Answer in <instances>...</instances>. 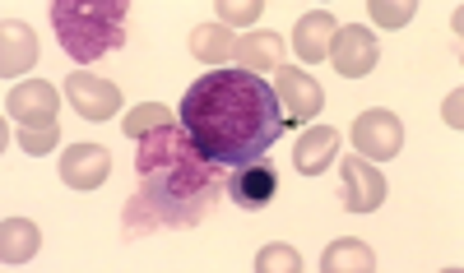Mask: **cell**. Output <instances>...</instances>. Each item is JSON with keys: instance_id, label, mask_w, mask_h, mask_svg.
I'll return each mask as SVG.
<instances>
[{"instance_id": "1", "label": "cell", "mask_w": 464, "mask_h": 273, "mask_svg": "<svg viewBox=\"0 0 464 273\" xmlns=\"http://www.w3.org/2000/svg\"><path fill=\"white\" fill-rule=\"evenodd\" d=\"M177 121L214 167H232V172L246 163H260L288 130L275 84L242 65L200 74L186 89Z\"/></svg>"}, {"instance_id": "2", "label": "cell", "mask_w": 464, "mask_h": 273, "mask_svg": "<svg viewBox=\"0 0 464 273\" xmlns=\"http://www.w3.org/2000/svg\"><path fill=\"white\" fill-rule=\"evenodd\" d=\"M135 172L140 194L130 204L149 213V227H196L218 200V167L190 144L181 121L140 139Z\"/></svg>"}, {"instance_id": "3", "label": "cell", "mask_w": 464, "mask_h": 273, "mask_svg": "<svg viewBox=\"0 0 464 273\" xmlns=\"http://www.w3.org/2000/svg\"><path fill=\"white\" fill-rule=\"evenodd\" d=\"M52 28L70 61H98L126 42V0H56Z\"/></svg>"}, {"instance_id": "4", "label": "cell", "mask_w": 464, "mask_h": 273, "mask_svg": "<svg viewBox=\"0 0 464 273\" xmlns=\"http://www.w3.org/2000/svg\"><path fill=\"white\" fill-rule=\"evenodd\" d=\"M275 93H279V107H284L288 126H306L325 107V89L306 70H297V65H279L275 70Z\"/></svg>"}, {"instance_id": "5", "label": "cell", "mask_w": 464, "mask_h": 273, "mask_svg": "<svg viewBox=\"0 0 464 273\" xmlns=\"http://www.w3.org/2000/svg\"><path fill=\"white\" fill-rule=\"evenodd\" d=\"M353 144H358V158H395V153L404 148V126H400V116L395 111H362L358 121H353Z\"/></svg>"}, {"instance_id": "6", "label": "cell", "mask_w": 464, "mask_h": 273, "mask_svg": "<svg viewBox=\"0 0 464 273\" xmlns=\"http://www.w3.org/2000/svg\"><path fill=\"white\" fill-rule=\"evenodd\" d=\"M376 33L372 28H358V24H343L334 33V42H330V61L334 70L343 74V80H362V74H372L376 65Z\"/></svg>"}, {"instance_id": "7", "label": "cell", "mask_w": 464, "mask_h": 273, "mask_svg": "<svg viewBox=\"0 0 464 273\" xmlns=\"http://www.w3.org/2000/svg\"><path fill=\"white\" fill-rule=\"evenodd\" d=\"M65 98H70V107L80 111L84 121H111V116L121 111V89L98 80V74H84V70L65 80Z\"/></svg>"}, {"instance_id": "8", "label": "cell", "mask_w": 464, "mask_h": 273, "mask_svg": "<svg viewBox=\"0 0 464 273\" xmlns=\"http://www.w3.org/2000/svg\"><path fill=\"white\" fill-rule=\"evenodd\" d=\"M385 200V176L367 158H343V209L348 213H372Z\"/></svg>"}, {"instance_id": "9", "label": "cell", "mask_w": 464, "mask_h": 273, "mask_svg": "<svg viewBox=\"0 0 464 273\" xmlns=\"http://www.w3.org/2000/svg\"><path fill=\"white\" fill-rule=\"evenodd\" d=\"M61 176L65 185L74 190H98L107 176H111V158H107V148L102 144H74L61 153Z\"/></svg>"}, {"instance_id": "10", "label": "cell", "mask_w": 464, "mask_h": 273, "mask_svg": "<svg viewBox=\"0 0 464 273\" xmlns=\"http://www.w3.org/2000/svg\"><path fill=\"white\" fill-rule=\"evenodd\" d=\"M56 89L43 84V80H28L19 89H10L5 98V116H14L19 126H52L56 121Z\"/></svg>"}, {"instance_id": "11", "label": "cell", "mask_w": 464, "mask_h": 273, "mask_svg": "<svg viewBox=\"0 0 464 273\" xmlns=\"http://www.w3.org/2000/svg\"><path fill=\"white\" fill-rule=\"evenodd\" d=\"M275 190H279V172L269 167L265 158L237 167V172H232V181H227L232 204H242V209H265L269 200H275Z\"/></svg>"}, {"instance_id": "12", "label": "cell", "mask_w": 464, "mask_h": 273, "mask_svg": "<svg viewBox=\"0 0 464 273\" xmlns=\"http://www.w3.org/2000/svg\"><path fill=\"white\" fill-rule=\"evenodd\" d=\"M334 33H339V24H334L325 10L302 14V19H297V28H293V52H297L306 65L330 61V42H334Z\"/></svg>"}, {"instance_id": "13", "label": "cell", "mask_w": 464, "mask_h": 273, "mask_svg": "<svg viewBox=\"0 0 464 273\" xmlns=\"http://www.w3.org/2000/svg\"><path fill=\"white\" fill-rule=\"evenodd\" d=\"M334 153H339V130L330 126H312V130H302L297 148H293V163L302 176H321L330 163H334Z\"/></svg>"}, {"instance_id": "14", "label": "cell", "mask_w": 464, "mask_h": 273, "mask_svg": "<svg viewBox=\"0 0 464 273\" xmlns=\"http://www.w3.org/2000/svg\"><path fill=\"white\" fill-rule=\"evenodd\" d=\"M232 61L251 74H275L284 65V42L275 33H246V37H237V47H232Z\"/></svg>"}, {"instance_id": "15", "label": "cell", "mask_w": 464, "mask_h": 273, "mask_svg": "<svg viewBox=\"0 0 464 273\" xmlns=\"http://www.w3.org/2000/svg\"><path fill=\"white\" fill-rule=\"evenodd\" d=\"M0 246H5V264H28L43 246V231L28 218H5V231H0Z\"/></svg>"}, {"instance_id": "16", "label": "cell", "mask_w": 464, "mask_h": 273, "mask_svg": "<svg viewBox=\"0 0 464 273\" xmlns=\"http://www.w3.org/2000/svg\"><path fill=\"white\" fill-rule=\"evenodd\" d=\"M33 61H37L33 28L19 24V19H10V24H5V56H0V70H5V80H10V74H24Z\"/></svg>"}, {"instance_id": "17", "label": "cell", "mask_w": 464, "mask_h": 273, "mask_svg": "<svg viewBox=\"0 0 464 273\" xmlns=\"http://www.w3.org/2000/svg\"><path fill=\"white\" fill-rule=\"evenodd\" d=\"M232 28H223V24H205V28H196L190 33V52H196V61L200 65H218L223 70V61H232Z\"/></svg>"}, {"instance_id": "18", "label": "cell", "mask_w": 464, "mask_h": 273, "mask_svg": "<svg viewBox=\"0 0 464 273\" xmlns=\"http://www.w3.org/2000/svg\"><path fill=\"white\" fill-rule=\"evenodd\" d=\"M321 268L325 273H372L376 268V255L362 246V241H334L330 250H325V259H321Z\"/></svg>"}, {"instance_id": "19", "label": "cell", "mask_w": 464, "mask_h": 273, "mask_svg": "<svg viewBox=\"0 0 464 273\" xmlns=\"http://www.w3.org/2000/svg\"><path fill=\"white\" fill-rule=\"evenodd\" d=\"M177 121V116L168 111V107H159V102H144V107H135L130 116H126V135L130 139H144V135H153V130H163V126H172Z\"/></svg>"}, {"instance_id": "20", "label": "cell", "mask_w": 464, "mask_h": 273, "mask_svg": "<svg viewBox=\"0 0 464 273\" xmlns=\"http://www.w3.org/2000/svg\"><path fill=\"white\" fill-rule=\"evenodd\" d=\"M56 139H61V126H56V121H52V126H24V130H19V148L33 153V158H37V153H52Z\"/></svg>"}, {"instance_id": "21", "label": "cell", "mask_w": 464, "mask_h": 273, "mask_svg": "<svg viewBox=\"0 0 464 273\" xmlns=\"http://www.w3.org/2000/svg\"><path fill=\"white\" fill-rule=\"evenodd\" d=\"M256 268H260V273H297L302 259L293 255V246H265V250L256 255Z\"/></svg>"}, {"instance_id": "22", "label": "cell", "mask_w": 464, "mask_h": 273, "mask_svg": "<svg viewBox=\"0 0 464 273\" xmlns=\"http://www.w3.org/2000/svg\"><path fill=\"white\" fill-rule=\"evenodd\" d=\"M413 14H418V5H409V0H400V5H391V0H372V24H381V28H404Z\"/></svg>"}, {"instance_id": "23", "label": "cell", "mask_w": 464, "mask_h": 273, "mask_svg": "<svg viewBox=\"0 0 464 273\" xmlns=\"http://www.w3.org/2000/svg\"><path fill=\"white\" fill-rule=\"evenodd\" d=\"M260 0H246V5H218V19H223V28H246V24H256L260 19Z\"/></svg>"}, {"instance_id": "24", "label": "cell", "mask_w": 464, "mask_h": 273, "mask_svg": "<svg viewBox=\"0 0 464 273\" xmlns=\"http://www.w3.org/2000/svg\"><path fill=\"white\" fill-rule=\"evenodd\" d=\"M446 121L459 130V121H464V111H459V93H450V98H446Z\"/></svg>"}]
</instances>
